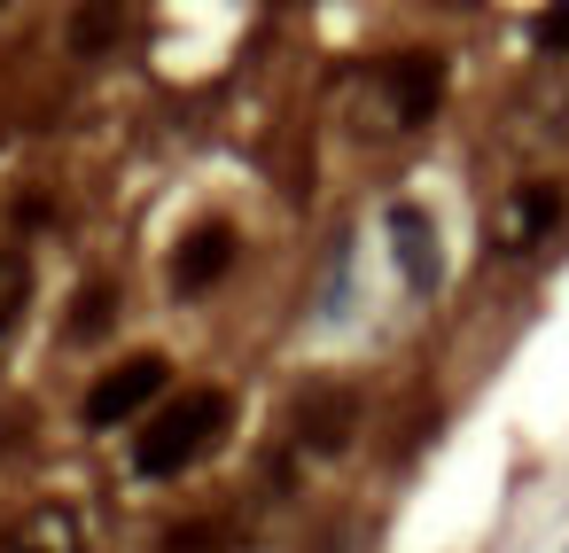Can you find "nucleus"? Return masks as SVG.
<instances>
[{
  "instance_id": "obj_1",
  "label": "nucleus",
  "mask_w": 569,
  "mask_h": 553,
  "mask_svg": "<svg viewBox=\"0 0 569 553\" xmlns=\"http://www.w3.org/2000/svg\"><path fill=\"white\" fill-rule=\"evenodd\" d=\"M227 421H234V398H227V390H180V398L141 429L133 467H141L149 483H172V475H188V467L227 436Z\"/></svg>"
},
{
  "instance_id": "obj_2",
  "label": "nucleus",
  "mask_w": 569,
  "mask_h": 553,
  "mask_svg": "<svg viewBox=\"0 0 569 553\" xmlns=\"http://www.w3.org/2000/svg\"><path fill=\"white\" fill-rule=\"evenodd\" d=\"M561 219H569V195H561V180H522V188H507V195L491 203V219H483V234H491V258L522 265V258L553 250Z\"/></svg>"
},
{
  "instance_id": "obj_3",
  "label": "nucleus",
  "mask_w": 569,
  "mask_h": 553,
  "mask_svg": "<svg viewBox=\"0 0 569 553\" xmlns=\"http://www.w3.org/2000/svg\"><path fill=\"white\" fill-rule=\"evenodd\" d=\"M445 56L437 48H406V56H390L382 71H375V94H382V110H390V133H413V125H429L437 118V102H445Z\"/></svg>"
},
{
  "instance_id": "obj_4",
  "label": "nucleus",
  "mask_w": 569,
  "mask_h": 553,
  "mask_svg": "<svg viewBox=\"0 0 569 553\" xmlns=\"http://www.w3.org/2000/svg\"><path fill=\"white\" fill-rule=\"evenodd\" d=\"M164 351H133V359H118L94 390H87V429H118V421H133L157 390H164Z\"/></svg>"
},
{
  "instance_id": "obj_5",
  "label": "nucleus",
  "mask_w": 569,
  "mask_h": 553,
  "mask_svg": "<svg viewBox=\"0 0 569 553\" xmlns=\"http://www.w3.org/2000/svg\"><path fill=\"white\" fill-rule=\"evenodd\" d=\"M289 429H297L305 452L336 460V452L351 444V429H359V390H351V382H312V390L289 405Z\"/></svg>"
},
{
  "instance_id": "obj_6",
  "label": "nucleus",
  "mask_w": 569,
  "mask_h": 553,
  "mask_svg": "<svg viewBox=\"0 0 569 553\" xmlns=\"http://www.w3.org/2000/svg\"><path fill=\"white\" fill-rule=\"evenodd\" d=\"M234 258H242V234H234L227 219H203V227L172 250V289H180V296H211V289L234 273Z\"/></svg>"
},
{
  "instance_id": "obj_7",
  "label": "nucleus",
  "mask_w": 569,
  "mask_h": 553,
  "mask_svg": "<svg viewBox=\"0 0 569 553\" xmlns=\"http://www.w3.org/2000/svg\"><path fill=\"white\" fill-rule=\"evenodd\" d=\"M390 242H398L406 289H429V281H437V227H429L421 203H390Z\"/></svg>"
},
{
  "instance_id": "obj_8",
  "label": "nucleus",
  "mask_w": 569,
  "mask_h": 553,
  "mask_svg": "<svg viewBox=\"0 0 569 553\" xmlns=\"http://www.w3.org/2000/svg\"><path fill=\"white\" fill-rule=\"evenodd\" d=\"M126 32H133L126 0H87V9L71 17V48H79V56H110V48H118Z\"/></svg>"
},
{
  "instance_id": "obj_9",
  "label": "nucleus",
  "mask_w": 569,
  "mask_h": 553,
  "mask_svg": "<svg viewBox=\"0 0 569 553\" xmlns=\"http://www.w3.org/2000/svg\"><path fill=\"white\" fill-rule=\"evenodd\" d=\"M24 304H32V265H24V250H9V242H0V343L17 335Z\"/></svg>"
},
{
  "instance_id": "obj_10",
  "label": "nucleus",
  "mask_w": 569,
  "mask_h": 553,
  "mask_svg": "<svg viewBox=\"0 0 569 553\" xmlns=\"http://www.w3.org/2000/svg\"><path fill=\"white\" fill-rule=\"evenodd\" d=\"M110 320H118V281H87L71 296V335L94 343V335H110Z\"/></svg>"
},
{
  "instance_id": "obj_11",
  "label": "nucleus",
  "mask_w": 569,
  "mask_h": 553,
  "mask_svg": "<svg viewBox=\"0 0 569 553\" xmlns=\"http://www.w3.org/2000/svg\"><path fill=\"white\" fill-rule=\"evenodd\" d=\"M9 553H79V530H71L63 514H32V522L9 537Z\"/></svg>"
},
{
  "instance_id": "obj_12",
  "label": "nucleus",
  "mask_w": 569,
  "mask_h": 553,
  "mask_svg": "<svg viewBox=\"0 0 569 553\" xmlns=\"http://www.w3.org/2000/svg\"><path fill=\"white\" fill-rule=\"evenodd\" d=\"M538 48L546 56H569V0H553V9L538 17Z\"/></svg>"
},
{
  "instance_id": "obj_13",
  "label": "nucleus",
  "mask_w": 569,
  "mask_h": 553,
  "mask_svg": "<svg viewBox=\"0 0 569 553\" xmlns=\"http://www.w3.org/2000/svg\"><path fill=\"white\" fill-rule=\"evenodd\" d=\"M0 9H9V0H0Z\"/></svg>"
}]
</instances>
